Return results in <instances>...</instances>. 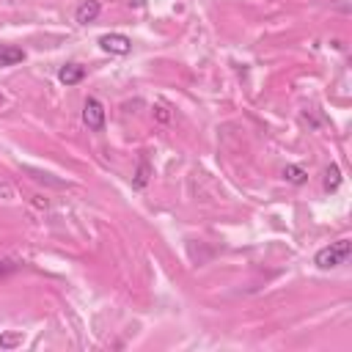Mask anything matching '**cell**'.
<instances>
[{
    "label": "cell",
    "mask_w": 352,
    "mask_h": 352,
    "mask_svg": "<svg viewBox=\"0 0 352 352\" xmlns=\"http://www.w3.org/2000/svg\"><path fill=\"white\" fill-rule=\"evenodd\" d=\"M349 253H352V242L349 239H338V242H330L327 248L316 250L314 264L319 270H333V267H341L349 258Z\"/></svg>",
    "instance_id": "6da1fadb"
},
{
    "label": "cell",
    "mask_w": 352,
    "mask_h": 352,
    "mask_svg": "<svg viewBox=\"0 0 352 352\" xmlns=\"http://www.w3.org/2000/svg\"><path fill=\"white\" fill-rule=\"evenodd\" d=\"M82 124L91 129V132H102L104 129V107L99 99L88 96L85 104H82Z\"/></svg>",
    "instance_id": "7a4b0ae2"
},
{
    "label": "cell",
    "mask_w": 352,
    "mask_h": 352,
    "mask_svg": "<svg viewBox=\"0 0 352 352\" xmlns=\"http://www.w3.org/2000/svg\"><path fill=\"white\" fill-rule=\"evenodd\" d=\"M99 47H102L104 52H110V55H129L132 41H129L124 33H104V36L99 38Z\"/></svg>",
    "instance_id": "3957f363"
},
{
    "label": "cell",
    "mask_w": 352,
    "mask_h": 352,
    "mask_svg": "<svg viewBox=\"0 0 352 352\" xmlns=\"http://www.w3.org/2000/svg\"><path fill=\"white\" fill-rule=\"evenodd\" d=\"M99 11H102L99 0H85V3H80V6H77L74 19H77L80 25H88V22H94V19L99 16Z\"/></svg>",
    "instance_id": "277c9868"
},
{
    "label": "cell",
    "mask_w": 352,
    "mask_h": 352,
    "mask_svg": "<svg viewBox=\"0 0 352 352\" xmlns=\"http://www.w3.org/2000/svg\"><path fill=\"white\" fill-rule=\"evenodd\" d=\"M82 77H85V66H80V63H66V66H60V72H58V80H60L63 85H77Z\"/></svg>",
    "instance_id": "5b68a950"
},
{
    "label": "cell",
    "mask_w": 352,
    "mask_h": 352,
    "mask_svg": "<svg viewBox=\"0 0 352 352\" xmlns=\"http://www.w3.org/2000/svg\"><path fill=\"white\" fill-rule=\"evenodd\" d=\"M25 60V50L14 44H0V66H16Z\"/></svg>",
    "instance_id": "8992f818"
},
{
    "label": "cell",
    "mask_w": 352,
    "mask_h": 352,
    "mask_svg": "<svg viewBox=\"0 0 352 352\" xmlns=\"http://www.w3.org/2000/svg\"><path fill=\"white\" fill-rule=\"evenodd\" d=\"M283 179H286L289 184H305L308 173H305L300 165H286V168H283Z\"/></svg>",
    "instance_id": "52a82bcc"
},
{
    "label": "cell",
    "mask_w": 352,
    "mask_h": 352,
    "mask_svg": "<svg viewBox=\"0 0 352 352\" xmlns=\"http://www.w3.org/2000/svg\"><path fill=\"white\" fill-rule=\"evenodd\" d=\"M338 184H341V170H338V165H330V168L324 170V190H327V192H336Z\"/></svg>",
    "instance_id": "ba28073f"
},
{
    "label": "cell",
    "mask_w": 352,
    "mask_h": 352,
    "mask_svg": "<svg viewBox=\"0 0 352 352\" xmlns=\"http://www.w3.org/2000/svg\"><path fill=\"white\" fill-rule=\"evenodd\" d=\"M22 344V333H3L0 336V346L3 349H14V346H19Z\"/></svg>",
    "instance_id": "9c48e42d"
},
{
    "label": "cell",
    "mask_w": 352,
    "mask_h": 352,
    "mask_svg": "<svg viewBox=\"0 0 352 352\" xmlns=\"http://www.w3.org/2000/svg\"><path fill=\"white\" fill-rule=\"evenodd\" d=\"M146 182H148V162L140 160V168L135 173V187H146Z\"/></svg>",
    "instance_id": "30bf717a"
},
{
    "label": "cell",
    "mask_w": 352,
    "mask_h": 352,
    "mask_svg": "<svg viewBox=\"0 0 352 352\" xmlns=\"http://www.w3.org/2000/svg\"><path fill=\"white\" fill-rule=\"evenodd\" d=\"M14 270H16V267H14V264H11V261H0V280H3V278H6V275H11V272H14Z\"/></svg>",
    "instance_id": "8fae6325"
},
{
    "label": "cell",
    "mask_w": 352,
    "mask_h": 352,
    "mask_svg": "<svg viewBox=\"0 0 352 352\" xmlns=\"http://www.w3.org/2000/svg\"><path fill=\"white\" fill-rule=\"evenodd\" d=\"M157 116H160L162 121H168V113H165V107H157Z\"/></svg>",
    "instance_id": "7c38bea8"
}]
</instances>
